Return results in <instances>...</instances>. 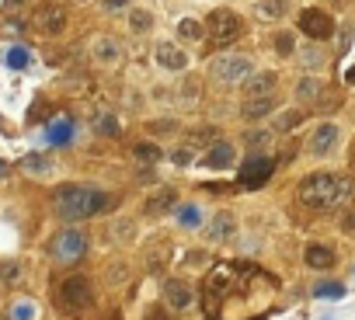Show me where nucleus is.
Returning <instances> with one entry per match:
<instances>
[{
    "instance_id": "obj_1",
    "label": "nucleus",
    "mask_w": 355,
    "mask_h": 320,
    "mask_svg": "<svg viewBox=\"0 0 355 320\" xmlns=\"http://www.w3.org/2000/svg\"><path fill=\"white\" fill-rule=\"evenodd\" d=\"M115 198L108 192H98V188H80V185H67L56 192L53 198V212L63 223H84L98 212H105Z\"/></svg>"
},
{
    "instance_id": "obj_2",
    "label": "nucleus",
    "mask_w": 355,
    "mask_h": 320,
    "mask_svg": "<svg viewBox=\"0 0 355 320\" xmlns=\"http://www.w3.org/2000/svg\"><path fill=\"white\" fill-rule=\"evenodd\" d=\"M352 198V181L341 174H310L299 185V202L310 209H334Z\"/></svg>"
},
{
    "instance_id": "obj_3",
    "label": "nucleus",
    "mask_w": 355,
    "mask_h": 320,
    "mask_svg": "<svg viewBox=\"0 0 355 320\" xmlns=\"http://www.w3.org/2000/svg\"><path fill=\"white\" fill-rule=\"evenodd\" d=\"M53 299H56V306H60L63 313L80 317V313H87V310H91V303H94V286H91V279H87V275L70 272V275H63V279L56 282Z\"/></svg>"
},
{
    "instance_id": "obj_4",
    "label": "nucleus",
    "mask_w": 355,
    "mask_h": 320,
    "mask_svg": "<svg viewBox=\"0 0 355 320\" xmlns=\"http://www.w3.org/2000/svg\"><path fill=\"white\" fill-rule=\"evenodd\" d=\"M251 70H255V63H251L247 56H240V52H220V56L209 63V73L220 84H240Z\"/></svg>"
},
{
    "instance_id": "obj_5",
    "label": "nucleus",
    "mask_w": 355,
    "mask_h": 320,
    "mask_svg": "<svg viewBox=\"0 0 355 320\" xmlns=\"http://www.w3.org/2000/svg\"><path fill=\"white\" fill-rule=\"evenodd\" d=\"M209 32V38L213 42H220V45H230L237 35H240V18L230 11V8H216V11H209L206 14V25H202Z\"/></svg>"
},
{
    "instance_id": "obj_6",
    "label": "nucleus",
    "mask_w": 355,
    "mask_h": 320,
    "mask_svg": "<svg viewBox=\"0 0 355 320\" xmlns=\"http://www.w3.org/2000/svg\"><path fill=\"white\" fill-rule=\"evenodd\" d=\"M272 171H275V160H272V157H265V153H251L247 164L240 168V185H244V188H258V185L268 181Z\"/></svg>"
},
{
    "instance_id": "obj_7",
    "label": "nucleus",
    "mask_w": 355,
    "mask_h": 320,
    "mask_svg": "<svg viewBox=\"0 0 355 320\" xmlns=\"http://www.w3.org/2000/svg\"><path fill=\"white\" fill-rule=\"evenodd\" d=\"M87 251V233L84 230H63L53 240V258L56 261H77Z\"/></svg>"
},
{
    "instance_id": "obj_8",
    "label": "nucleus",
    "mask_w": 355,
    "mask_h": 320,
    "mask_svg": "<svg viewBox=\"0 0 355 320\" xmlns=\"http://www.w3.org/2000/svg\"><path fill=\"white\" fill-rule=\"evenodd\" d=\"M299 28L307 32L310 38H331L334 21H331V14H328V11H321V8H307V11L299 14Z\"/></svg>"
},
{
    "instance_id": "obj_9",
    "label": "nucleus",
    "mask_w": 355,
    "mask_h": 320,
    "mask_svg": "<svg viewBox=\"0 0 355 320\" xmlns=\"http://www.w3.org/2000/svg\"><path fill=\"white\" fill-rule=\"evenodd\" d=\"M154 60H157V67H161V70L178 73V70H185V67H188V52H185L181 45H174V42H157Z\"/></svg>"
},
{
    "instance_id": "obj_10",
    "label": "nucleus",
    "mask_w": 355,
    "mask_h": 320,
    "mask_svg": "<svg viewBox=\"0 0 355 320\" xmlns=\"http://www.w3.org/2000/svg\"><path fill=\"white\" fill-rule=\"evenodd\" d=\"M307 146H310L314 157H328V153L338 146V126H334V122H321V126L310 133V143H307Z\"/></svg>"
},
{
    "instance_id": "obj_11",
    "label": "nucleus",
    "mask_w": 355,
    "mask_h": 320,
    "mask_svg": "<svg viewBox=\"0 0 355 320\" xmlns=\"http://www.w3.org/2000/svg\"><path fill=\"white\" fill-rule=\"evenodd\" d=\"M35 28L38 32H45V35H53V32H63V25H67V14H63V8H56V4H38V11H35Z\"/></svg>"
},
{
    "instance_id": "obj_12",
    "label": "nucleus",
    "mask_w": 355,
    "mask_h": 320,
    "mask_svg": "<svg viewBox=\"0 0 355 320\" xmlns=\"http://www.w3.org/2000/svg\"><path fill=\"white\" fill-rule=\"evenodd\" d=\"M161 293H164V303H168L171 310H185V306L192 303V289H188L185 279H164Z\"/></svg>"
},
{
    "instance_id": "obj_13",
    "label": "nucleus",
    "mask_w": 355,
    "mask_h": 320,
    "mask_svg": "<svg viewBox=\"0 0 355 320\" xmlns=\"http://www.w3.org/2000/svg\"><path fill=\"white\" fill-rule=\"evenodd\" d=\"M233 160H237V153H233L230 143H213L206 150V157H202V164L209 171H227V168H233Z\"/></svg>"
},
{
    "instance_id": "obj_14",
    "label": "nucleus",
    "mask_w": 355,
    "mask_h": 320,
    "mask_svg": "<svg viewBox=\"0 0 355 320\" xmlns=\"http://www.w3.org/2000/svg\"><path fill=\"white\" fill-rule=\"evenodd\" d=\"M272 108H275V94H262V98H244V104H240V115H244L247 122H258V119H265Z\"/></svg>"
},
{
    "instance_id": "obj_15",
    "label": "nucleus",
    "mask_w": 355,
    "mask_h": 320,
    "mask_svg": "<svg viewBox=\"0 0 355 320\" xmlns=\"http://www.w3.org/2000/svg\"><path fill=\"white\" fill-rule=\"evenodd\" d=\"M275 73H247L244 77V98H262V94H275Z\"/></svg>"
},
{
    "instance_id": "obj_16",
    "label": "nucleus",
    "mask_w": 355,
    "mask_h": 320,
    "mask_svg": "<svg viewBox=\"0 0 355 320\" xmlns=\"http://www.w3.org/2000/svg\"><path fill=\"white\" fill-rule=\"evenodd\" d=\"M237 233V220H233V212H216V216L209 220V227H206V237L209 240H230Z\"/></svg>"
},
{
    "instance_id": "obj_17",
    "label": "nucleus",
    "mask_w": 355,
    "mask_h": 320,
    "mask_svg": "<svg viewBox=\"0 0 355 320\" xmlns=\"http://www.w3.org/2000/svg\"><path fill=\"white\" fill-rule=\"evenodd\" d=\"M94 60H98L101 67H115V63L122 60L119 42H115V38H98V42H94Z\"/></svg>"
},
{
    "instance_id": "obj_18",
    "label": "nucleus",
    "mask_w": 355,
    "mask_h": 320,
    "mask_svg": "<svg viewBox=\"0 0 355 320\" xmlns=\"http://www.w3.org/2000/svg\"><path fill=\"white\" fill-rule=\"evenodd\" d=\"M174 202H178V192H174V188H157L154 195H150V198L143 202V209H146V212H154V216H161V212H168Z\"/></svg>"
},
{
    "instance_id": "obj_19",
    "label": "nucleus",
    "mask_w": 355,
    "mask_h": 320,
    "mask_svg": "<svg viewBox=\"0 0 355 320\" xmlns=\"http://www.w3.org/2000/svg\"><path fill=\"white\" fill-rule=\"evenodd\" d=\"M307 264H310L314 272H328L331 264H334V251L324 247V244H310L307 247Z\"/></svg>"
},
{
    "instance_id": "obj_20",
    "label": "nucleus",
    "mask_w": 355,
    "mask_h": 320,
    "mask_svg": "<svg viewBox=\"0 0 355 320\" xmlns=\"http://www.w3.org/2000/svg\"><path fill=\"white\" fill-rule=\"evenodd\" d=\"M255 14L265 18V21H279L282 14H289V0H258Z\"/></svg>"
},
{
    "instance_id": "obj_21",
    "label": "nucleus",
    "mask_w": 355,
    "mask_h": 320,
    "mask_svg": "<svg viewBox=\"0 0 355 320\" xmlns=\"http://www.w3.org/2000/svg\"><path fill=\"white\" fill-rule=\"evenodd\" d=\"M324 91H328V87H324V80H317V77H303V80L296 84V98H299V101H317Z\"/></svg>"
},
{
    "instance_id": "obj_22",
    "label": "nucleus",
    "mask_w": 355,
    "mask_h": 320,
    "mask_svg": "<svg viewBox=\"0 0 355 320\" xmlns=\"http://www.w3.org/2000/svg\"><path fill=\"white\" fill-rule=\"evenodd\" d=\"M299 122H303V112H299V108H289V112L275 115V129H279V133H289V129H296Z\"/></svg>"
},
{
    "instance_id": "obj_23",
    "label": "nucleus",
    "mask_w": 355,
    "mask_h": 320,
    "mask_svg": "<svg viewBox=\"0 0 355 320\" xmlns=\"http://www.w3.org/2000/svg\"><path fill=\"white\" fill-rule=\"evenodd\" d=\"M202 32H206V28H202L198 21H192V18H185V21L178 25V35H181L185 42H198V38H202Z\"/></svg>"
},
{
    "instance_id": "obj_24",
    "label": "nucleus",
    "mask_w": 355,
    "mask_h": 320,
    "mask_svg": "<svg viewBox=\"0 0 355 320\" xmlns=\"http://www.w3.org/2000/svg\"><path fill=\"white\" fill-rule=\"evenodd\" d=\"M129 28L133 32H150V28H154V14H150V11H133L129 14Z\"/></svg>"
},
{
    "instance_id": "obj_25",
    "label": "nucleus",
    "mask_w": 355,
    "mask_h": 320,
    "mask_svg": "<svg viewBox=\"0 0 355 320\" xmlns=\"http://www.w3.org/2000/svg\"><path fill=\"white\" fill-rule=\"evenodd\" d=\"M21 168H25V171H38V174H42V171H53V160L32 153V157H25V160H21Z\"/></svg>"
},
{
    "instance_id": "obj_26",
    "label": "nucleus",
    "mask_w": 355,
    "mask_h": 320,
    "mask_svg": "<svg viewBox=\"0 0 355 320\" xmlns=\"http://www.w3.org/2000/svg\"><path fill=\"white\" fill-rule=\"evenodd\" d=\"M146 129L154 133V136H174V133H178V122H174V119H154Z\"/></svg>"
},
{
    "instance_id": "obj_27",
    "label": "nucleus",
    "mask_w": 355,
    "mask_h": 320,
    "mask_svg": "<svg viewBox=\"0 0 355 320\" xmlns=\"http://www.w3.org/2000/svg\"><path fill=\"white\" fill-rule=\"evenodd\" d=\"M133 153H136V160H146V164L161 157V150H157L154 143H136V150H133Z\"/></svg>"
},
{
    "instance_id": "obj_28",
    "label": "nucleus",
    "mask_w": 355,
    "mask_h": 320,
    "mask_svg": "<svg viewBox=\"0 0 355 320\" xmlns=\"http://www.w3.org/2000/svg\"><path fill=\"white\" fill-rule=\"evenodd\" d=\"M161 258H168V247H154V251H150V254H146V268L157 272V268H161Z\"/></svg>"
},
{
    "instance_id": "obj_29",
    "label": "nucleus",
    "mask_w": 355,
    "mask_h": 320,
    "mask_svg": "<svg viewBox=\"0 0 355 320\" xmlns=\"http://www.w3.org/2000/svg\"><path fill=\"white\" fill-rule=\"evenodd\" d=\"M98 133H108V136H119V122L112 115H101L98 119Z\"/></svg>"
},
{
    "instance_id": "obj_30",
    "label": "nucleus",
    "mask_w": 355,
    "mask_h": 320,
    "mask_svg": "<svg viewBox=\"0 0 355 320\" xmlns=\"http://www.w3.org/2000/svg\"><path fill=\"white\" fill-rule=\"evenodd\" d=\"M275 49L282 52V56H289V52H293V35H289V32H279V35H275Z\"/></svg>"
},
{
    "instance_id": "obj_31",
    "label": "nucleus",
    "mask_w": 355,
    "mask_h": 320,
    "mask_svg": "<svg viewBox=\"0 0 355 320\" xmlns=\"http://www.w3.org/2000/svg\"><path fill=\"white\" fill-rule=\"evenodd\" d=\"M11 317H14V320H32V317H35V306H32V303H18Z\"/></svg>"
},
{
    "instance_id": "obj_32",
    "label": "nucleus",
    "mask_w": 355,
    "mask_h": 320,
    "mask_svg": "<svg viewBox=\"0 0 355 320\" xmlns=\"http://www.w3.org/2000/svg\"><path fill=\"white\" fill-rule=\"evenodd\" d=\"M11 67H28V52L25 49H11Z\"/></svg>"
},
{
    "instance_id": "obj_33",
    "label": "nucleus",
    "mask_w": 355,
    "mask_h": 320,
    "mask_svg": "<svg viewBox=\"0 0 355 320\" xmlns=\"http://www.w3.org/2000/svg\"><path fill=\"white\" fill-rule=\"evenodd\" d=\"M146 320H171V313H168L164 306H150V310H146Z\"/></svg>"
},
{
    "instance_id": "obj_34",
    "label": "nucleus",
    "mask_w": 355,
    "mask_h": 320,
    "mask_svg": "<svg viewBox=\"0 0 355 320\" xmlns=\"http://www.w3.org/2000/svg\"><path fill=\"white\" fill-rule=\"evenodd\" d=\"M341 293H345V289L334 286V282H331V286H317V296H331V299H334V296H341Z\"/></svg>"
},
{
    "instance_id": "obj_35",
    "label": "nucleus",
    "mask_w": 355,
    "mask_h": 320,
    "mask_svg": "<svg viewBox=\"0 0 355 320\" xmlns=\"http://www.w3.org/2000/svg\"><path fill=\"white\" fill-rule=\"evenodd\" d=\"M192 153H195V150H188V146L174 150V164H188V160H192Z\"/></svg>"
},
{
    "instance_id": "obj_36",
    "label": "nucleus",
    "mask_w": 355,
    "mask_h": 320,
    "mask_svg": "<svg viewBox=\"0 0 355 320\" xmlns=\"http://www.w3.org/2000/svg\"><path fill=\"white\" fill-rule=\"evenodd\" d=\"M341 230H345V233H355V209H352L348 216L341 220Z\"/></svg>"
},
{
    "instance_id": "obj_37",
    "label": "nucleus",
    "mask_w": 355,
    "mask_h": 320,
    "mask_svg": "<svg viewBox=\"0 0 355 320\" xmlns=\"http://www.w3.org/2000/svg\"><path fill=\"white\" fill-rule=\"evenodd\" d=\"M247 143H255V146H262V143H268V133H251V136H247Z\"/></svg>"
},
{
    "instance_id": "obj_38",
    "label": "nucleus",
    "mask_w": 355,
    "mask_h": 320,
    "mask_svg": "<svg viewBox=\"0 0 355 320\" xmlns=\"http://www.w3.org/2000/svg\"><path fill=\"white\" fill-rule=\"evenodd\" d=\"M129 0H105V11H119V8H126Z\"/></svg>"
},
{
    "instance_id": "obj_39",
    "label": "nucleus",
    "mask_w": 355,
    "mask_h": 320,
    "mask_svg": "<svg viewBox=\"0 0 355 320\" xmlns=\"http://www.w3.org/2000/svg\"><path fill=\"white\" fill-rule=\"evenodd\" d=\"M112 320H122V317H119V313H112Z\"/></svg>"
}]
</instances>
